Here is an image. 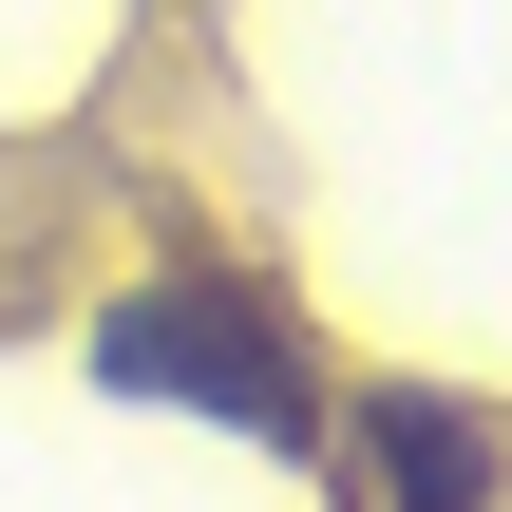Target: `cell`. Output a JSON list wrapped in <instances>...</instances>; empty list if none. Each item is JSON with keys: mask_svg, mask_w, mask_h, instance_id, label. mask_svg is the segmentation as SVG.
Masks as SVG:
<instances>
[{"mask_svg": "<svg viewBox=\"0 0 512 512\" xmlns=\"http://www.w3.org/2000/svg\"><path fill=\"white\" fill-rule=\"evenodd\" d=\"M95 380H114V399H209V418H247L266 456H304V437H323L304 361H285L228 285H133V304L95 323Z\"/></svg>", "mask_w": 512, "mask_h": 512, "instance_id": "obj_1", "label": "cell"}, {"mask_svg": "<svg viewBox=\"0 0 512 512\" xmlns=\"http://www.w3.org/2000/svg\"><path fill=\"white\" fill-rule=\"evenodd\" d=\"M361 437H380V494H399V512H475V494H494V418L437 399V380H380Z\"/></svg>", "mask_w": 512, "mask_h": 512, "instance_id": "obj_2", "label": "cell"}]
</instances>
